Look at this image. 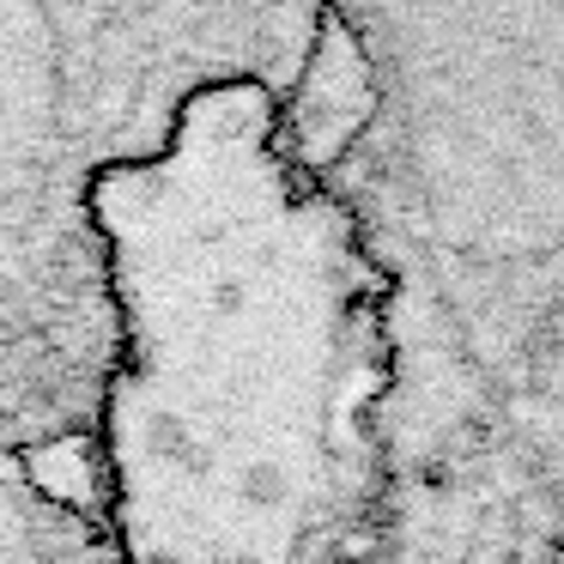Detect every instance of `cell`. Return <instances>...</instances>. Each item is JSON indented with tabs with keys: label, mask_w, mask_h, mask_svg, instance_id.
<instances>
[{
	"label": "cell",
	"mask_w": 564,
	"mask_h": 564,
	"mask_svg": "<svg viewBox=\"0 0 564 564\" xmlns=\"http://www.w3.org/2000/svg\"><path fill=\"white\" fill-rule=\"evenodd\" d=\"M443 261L516 285L564 261V7H377Z\"/></svg>",
	"instance_id": "6da1fadb"
},
{
	"label": "cell",
	"mask_w": 564,
	"mask_h": 564,
	"mask_svg": "<svg viewBox=\"0 0 564 564\" xmlns=\"http://www.w3.org/2000/svg\"><path fill=\"white\" fill-rule=\"evenodd\" d=\"M382 110L377 50L352 25V13L322 7L316 37L304 50V67L292 79V98L280 110V152L304 176H328L346 164V152L365 140V128Z\"/></svg>",
	"instance_id": "7a4b0ae2"
},
{
	"label": "cell",
	"mask_w": 564,
	"mask_h": 564,
	"mask_svg": "<svg viewBox=\"0 0 564 564\" xmlns=\"http://www.w3.org/2000/svg\"><path fill=\"white\" fill-rule=\"evenodd\" d=\"M19 467H25L31 486L50 503H62V510H91L98 491H104V467H98L91 437H43L19 455Z\"/></svg>",
	"instance_id": "3957f363"
}]
</instances>
